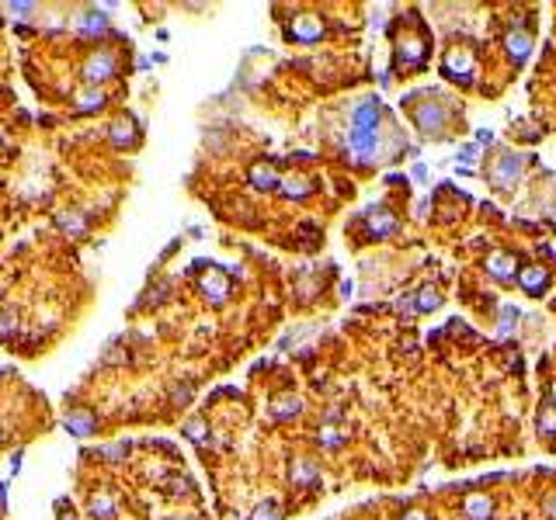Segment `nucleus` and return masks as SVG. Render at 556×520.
I'll return each mask as SVG.
<instances>
[{
  "label": "nucleus",
  "mask_w": 556,
  "mask_h": 520,
  "mask_svg": "<svg viewBox=\"0 0 556 520\" xmlns=\"http://www.w3.org/2000/svg\"><path fill=\"white\" fill-rule=\"evenodd\" d=\"M445 121H449V111H445V104L434 101V97H428L425 104L414 108V125H418V132L428 135V139H442V135H445Z\"/></svg>",
  "instance_id": "f257e3e1"
},
{
  "label": "nucleus",
  "mask_w": 556,
  "mask_h": 520,
  "mask_svg": "<svg viewBox=\"0 0 556 520\" xmlns=\"http://www.w3.org/2000/svg\"><path fill=\"white\" fill-rule=\"evenodd\" d=\"M119 73V56L115 52H105V49H97L94 56H87L84 70H81V77L87 83H105L108 77H115Z\"/></svg>",
  "instance_id": "f03ea898"
},
{
  "label": "nucleus",
  "mask_w": 556,
  "mask_h": 520,
  "mask_svg": "<svg viewBox=\"0 0 556 520\" xmlns=\"http://www.w3.org/2000/svg\"><path fill=\"white\" fill-rule=\"evenodd\" d=\"M379 150V132L369 128H351L348 132V157H355L358 163H369Z\"/></svg>",
  "instance_id": "7ed1b4c3"
},
{
  "label": "nucleus",
  "mask_w": 556,
  "mask_h": 520,
  "mask_svg": "<svg viewBox=\"0 0 556 520\" xmlns=\"http://www.w3.org/2000/svg\"><path fill=\"white\" fill-rule=\"evenodd\" d=\"M442 73L456 83H473V73H476V70H473V56L466 49H452V52L442 59Z\"/></svg>",
  "instance_id": "20e7f679"
},
{
  "label": "nucleus",
  "mask_w": 556,
  "mask_h": 520,
  "mask_svg": "<svg viewBox=\"0 0 556 520\" xmlns=\"http://www.w3.org/2000/svg\"><path fill=\"white\" fill-rule=\"evenodd\" d=\"M521 153H501L497 160H494V167H490V181L497 184V188H511L514 181H518V174H521Z\"/></svg>",
  "instance_id": "39448f33"
},
{
  "label": "nucleus",
  "mask_w": 556,
  "mask_h": 520,
  "mask_svg": "<svg viewBox=\"0 0 556 520\" xmlns=\"http://www.w3.org/2000/svg\"><path fill=\"white\" fill-rule=\"evenodd\" d=\"M289 39L300 45H313L324 39V21L317 14H296V21L289 25Z\"/></svg>",
  "instance_id": "423d86ee"
},
{
  "label": "nucleus",
  "mask_w": 556,
  "mask_h": 520,
  "mask_svg": "<svg viewBox=\"0 0 556 520\" xmlns=\"http://www.w3.org/2000/svg\"><path fill=\"white\" fill-rule=\"evenodd\" d=\"M379 97H365L355 104L351 111V128H369V132H379Z\"/></svg>",
  "instance_id": "0eeeda50"
},
{
  "label": "nucleus",
  "mask_w": 556,
  "mask_h": 520,
  "mask_svg": "<svg viewBox=\"0 0 556 520\" xmlns=\"http://www.w3.org/2000/svg\"><path fill=\"white\" fill-rule=\"evenodd\" d=\"M199 291H202L213 306H223V302L230 298V281H226L223 271H206L202 281H199Z\"/></svg>",
  "instance_id": "6e6552de"
},
{
  "label": "nucleus",
  "mask_w": 556,
  "mask_h": 520,
  "mask_svg": "<svg viewBox=\"0 0 556 520\" xmlns=\"http://www.w3.org/2000/svg\"><path fill=\"white\" fill-rule=\"evenodd\" d=\"M365 222H369V236H376V240H386V236L396 233V219H393L389 208H369Z\"/></svg>",
  "instance_id": "1a4fd4ad"
},
{
  "label": "nucleus",
  "mask_w": 556,
  "mask_h": 520,
  "mask_svg": "<svg viewBox=\"0 0 556 520\" xmlns=\"http://www.w3.org/2000/svg\"><path fill=\"white\" fill-rule=\"evenodd\" d=\"M518 284H521L528 295H543V291H546V284H550V274H546V267L528 264L525 271H518Z\"/></svg>",
  "instance_id": "9d476101"
},
{
  "label": "nucleus",
  "mask_w": 556,
  "mask_h": 520,
  "mask_svg": "<svg viewBox=\"0 0 556 520\" xmlns=\"http://www.w3.org/2000/svg\"><path fill=\"white\" fill-rule=\"evenodd\" d=\"M63 430H70L73 437H90L97 430V420L90 413H66L63 416Z\"/></svg>",
  "instance_id": "9b49d317"
},
{
  "label": "nucleus",
  "mask_w": 556,
  "mask_h": 520,
  "mask_svg": "<svg viewBox=\"0 0 556 520\" xmlns=\"http://www.w3.org/2000/svg\"><path fill=\"white\" fill-rule=\"evenodd\" d=\"M396 63L403 66H421L425 63V42L421 39H403L400 45H396Z\"/></svg>",
  "instance_id": "f8f14e48"
},
{
  "label": "nucleus",
  "mask_w": 556,
  "mask_h": 520,
  "mask_svg": "<svg viewBox=\"0 0 556 520\" xmlns=\"http://www.w3.org/2000/svg\"><path fill=\"white\" fill-rule=\"evenodd\" d=\"M251 184H254L257 191H278L282 177H278L268 163H257V167H251Z\"/></svg>",
  "instance_id": "ddd939ff"
},
{
  "label": "nucleus",
  "mask_w": 556,
  "mask_h": 520,
  "mask_svg": "<svg viewBox=\"0 0 556 520\" xmlns=\"http://www.w3.org/2000/svg\"><path fill=\"white\" fill-rule=\"evenodd\" d=\"M463 514L470 520H490V514H494V500L490 496H466V503H463Z\"/></svg>",
  "instance_id": "4468645a"
},
{
  "label": "nucleus",
  "mask_w": 556,
  "mask_h": 520,
  "mask_svg": "<svg viewBox=\"0 0 556 520\" xmlns=\"http://www.w3.org/2000/svg\"><path fill=\"white\" fill-rule=\"evenodd\" d=\"M504 45H508L511 59H518V63H521V59H525V56L532 52V35H528V32H518V28H514V32H508V35H504Z\"/></svg>",
  "instance_id": "2eb2a0df"
},
{
  "label": "nucleus",
  "mask_w": 556,
  "mask_h": 520,
  "mask_svg": "<svg viewBox=\"0 0 556 520\" xmlns=\"http://www.w3.org/2000/svg\"><path fill=\"white\" fill-rule=\"evenodd\" d=\"M108 21H112V18H108V14H105V11H97V7H94V11H84V14H81V18H77V28H81V32H90V35H97V32H105V28H108Z\"/></svg>",
  "instance_id": "dca6fc26"
},
{
  "label": "nucleus",
  "mask_w": 556,
  "mask_h": 520,
  "mask_svg": "<svg viewBox=\"0 0 556 520\" xmlns=\"http://www.w3.org/2000/svg\"><path fill=\"white\" fill-rule=\"evenodd\" d=\"M487 271L501 281L514 278V257L511 253H490V257H487Z\"/></svg>",
  "instance_id": "f3484780"
},
{
  "label": "nucleus",
  "mask_w": 556,
  "mask_h": 520,
  "mask_svg": "<svg viewBox=\"0 0 556 520\" xmlns=\"http://www.w3.org/2000/svg\"><path fill=\"white\" fill-rule=\"evenodd\" d=\"M289 476H292V482H296V485H313V482L320 479V468H317L309 458H296Z\"/></svg>",
  "instance_id": "a211bd4d"
},
{
  "label": "nucleus",
  "mask_w": 556,
  "mask_h": 520,
  "mask_svg": "<svg viewBox=\"0 0 556 520\" xmlns=\"http://www.w3.org/2000/svg\"><path fill=\"white\" fill-rule=\"evenodd\" d=\"M112 143H119V146H136L139 143V132H136L132 119H122L112 125Z\"/></svg>",
  "instance_id": "6ab92c4d"
},
{
  "label": "nucleus",
  "mask_w": 556,
  "mask_h": 520,
  "mask_svg": "<svg viewBox=\"0 0 556 520\" xmlns=\"http://www.w3.org/2000/svg\"><path fill=\"white\" fill-rule=\"evenodd\" d=\"M278 191H282L285 198H306V195L313 191V181H309V177H285V181L278 184Z\"/></svg>",
  "instance_id": "aec40b11"
},
{
  "label": "nucleus",
  "mask_w": 556,
  "mask_h": 520,
  "mask_svg": "<svg viewBox=\"0 0 556 520\" xmlns=\"http://www.w3.org/2000/svg\"><path fill=\"white\" fill-rule=\"evenodd\" d=\"M271 413H275L278 420L300 416V413H302V399H300V396H278V399L271 402Z\"/></svg>",
  "instance_id": "412c9836"
},
{
  "label": "nucleus",
  "mask_w": 556,
  "mask_h": 520,
  "mask_svg": "<svg viewBox=\"0 0 556 520\" xmlns=\"http://www.w3.org/2000/svg\"><path fill=\"white\" fill-rule=\"evenodd\" d=\"M105 101H108V94L97 90V87H90V90H84V94H77V111H101Z\"/></svg>",
  "instance_id": "4be33fe9"
},
{
  "label": "nucleus",
  "mask_w": 556,
  "mask_h": 520,
  "mask_svg": "<svg viewBox=\"0 0 556 520\" xmlns=\"http://www.w3.org/2000/svg\"><path fill=\"white\" fill-rule=\"evenodd\" d=\"M87 510H90L97 520H108L112 514H115V500H112V496H105V492H97V496H90Z\"/></svg>",
  "instance_id": "5701e85b"
},
{
  "label": "nucleus",
  "mask_w": 556,
  "mask_h": 520,
  "mask_svg": "<svg viewBox=\"0 0 556 520\" xmlns=\"http://www.w3.org/2000/svg\"><path fill=\"white\" fill-rule=\"evenodd\" d=\"M184 437L195 440V444H206L209 440V423L206 420H188L184 423Z\"/></svg>",
  "instance_id": "b1692460"
},
{
  "label": "nucleus",
  "mask_w": 556,
  "mask_h": 520,
  "mask_svg": "<svg viewBox=\"0 0 556 520\" xmlns=\"http://www.w3.org/2000/svg\"><path fill=\"white\" fill-rule=\"evenodd\" d=\"M251 520H282V514H278V503H275V500H264V503H257L254 514H251Z\"/></svg>",
  "instance_id": "393cba45"
},
{
  "label": "nucleus",
  "mask_w": 556,
  "mask_h": 520,
  "mask_svg": "<svg viewBox=\"0 0 556 520\" xmlns=\"http://www.w3.org/2000/svg\"><path fill=\"white\" fill-rule=\"evenodd\" d=\"M438 306H442V295H438L434 288H421V295H418V309L431 313V309H438Z\"/></svg>",
  "instance_id": "a878e982"
},
{
  "label": "nucleus",
  "mask_w": 556,
  "mask_h": 520,
  "mask_svg": "<svg viewBox=\"0 0 556 520\" xmlns=\"http://www.w3.org/2000/svg\"><path fill=\"white\" fill-rule=\"evenodd\" d=\"M514 320H518V309H514V306H504V309H501V333H511Z\"/></svg>",
  "instance_id": "bb28decb"
},
{
  "label": "nucleus",
  "mask_w": 556,
  "mask_h": 520,
  "mask_svg": "<svg viewBox=\"0 0 556 520\" xmlns=\"http://www.w3.org/2000/svg\"><path fill=\"white\" fill-rule=\"evenodd\" d=\"M539 430H543V434H556V413L553 409H543V416H539Z\"/></svg>",
  "instance_id": "cd10ccee"
},
{
  "label": "nucleus",
  "mask_w": 556,
  "mask_h": 520,
  "mask_svg": "<svg viewBox=\"0 0 556 520\" xmlns=\"http://www.w3.org/2000/svg\"><path fill=\"white\" fill-rule=\"evenodd\" d=\"M18 329V320H14V313H0V333L7 337V333H14Z\"/></svg>",
  "instance_id": "c85d7f7f"
},
{
  "label": "nucleus",
  "mask_w": 556,
  "mask_h": 520,
  "mask_svg": "<svg viewBox=\"0 0 556 520\" xmlns=\"http://www.w3.org/2000/svg\"><path fill=\"white\" fill-rule=\"evenodd\" d=\"M320 440H324V444H331V447H334V444H341V434H338V430H334V427H324V430H320Z\"/></svg>",
  "instance_id": "c756f323"
},
{
  "label": "nucleus",
  "mask_w": 556,
  "mask_h": 520,
  "mask_svg": "<svg viewBox=\"0 0 556 520\" xmlns=\"http://www.w3.org/2000/svg\"><path fill=\"white\" fill-rule=\"evenodd\" d=\"M105 454H108V461H119L126 454V444H112V447H105Z\"/></svg>",
  "instance_id": "7c9ffc66"
},
{
  "label": "nucleus",
  "mask_w": 556,
  "mask_h": 520,
  "mask_svg": "<svg viewBox=\"0 0 556 520\" xmlns=\"http://www.w3.org/2000/svg\"><path fill=\"white\" fill-rule=\"evenodd\" d=\"M7 11H14V14H28V11H35V4H7Z\"/></svg>",
  "instance_id": "2f4dec72"
},
{
  "label": "nucleus",
  "mask_w": 556,
  "mask_h": 520,
  "mask_svg": "<svg viewBox=\"0 0 556 520\" xmlns=\"http://www.w3.org/2000/svg\"><path fill=\"white\" fill-rule=\"evenodd\" d=\"M543 510H546V514H550V517L556 520V492H553V496H546V503H543Z\"/></svg>",
  "instance_id": "473e14b6"
},
{
  "label": "nucleus",
  "mask_w": 556,
  "mask_h": 520,
  "mask_svg": "<svg viewBox=\"0 0 556 520\" xmlns=\"http://www.w3.org/2000/svg\"><path fill=\"white\" fill-rule=\"evenodd\" d=\"M403 520H428V514H425V510H407Z\"/></svg>",
  "instance_id": "72a5a7b5"
},
{
  "label": "nucleus",
  "mask_w": 556,
  "mask_h": 520,
  "mask_svg": "<svg viewBox=\"0 0 556 520\" xmlns=\"http://www.w3.org/2000/svg\"><path fill=\"white\" fill-rule=\"evenodd\" d=\"M463 160H466V163L476 160V146H466V150H463Z\"/></svg>",
  "instance_id": "f704fd0d"
},
{
  "label": "nucleus",
  "mask_w": 556,
  "mask_h": 520,
  "mask_svg": "<svg viewBox=\"0 0 556 520\" xmlns=\"http://www.w3.org/2000/svg\"><path fill=\"white\" fill-rule=\"evenodd\" d=\"M59 520H77V517H73V514H63V517H59Z\"/></svg>",
  "instance_id": "c9c22d12"
},
{
  "label": "nucleus",
  "mask_w": 556,
  "mask_h": 520,
  "mask_svg": "<svg viewBox=\"0 0 556 520\" xmlns=\"http://www.w3.org/2000/svg\"><path fill=\"white\" fill-rule=\"evenodd\" d=\"M550 253H553V257H556V243H553V246H550Z\"/></svg>",
  "instance_id": "e433bc0d"
},
{
  "label": "nucleus",
  "mask_w": 556,
  "mask_h": 520,
  "mask_svg": "<svg viewBox=\"0 0 556 520\" xmlns=\"http://www.w3.org/2000/svg\"><path fill=\"white\" fill-rule=\"evenodd\" d=\"M0 444H4V427H0Z\"/></svg>",
  "instance_id": "4c0bfd02"
},
{
  "label": "nucleus",
  "mask_w": 556,
  "mask_h": 520,
  "mask_svg": "<svg viewBox=\"0 0 556 520\" xmlns=\"http://www.w3.org/2000/svg\"><path fill=\"white\" fill-rule=\"evenodd\" d=\"M553 399H556V389H553Z\"/></svg>",
  "instance_id": "58836bf2"
}]
</instances>
